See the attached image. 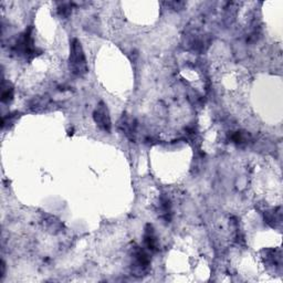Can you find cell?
<instances>
[{"instance_id":"obj_8","label":"cell","mask_w":283,"mask_h":283,"mask_svg":"<svg viewBox=\"0 0 283 283\" xmlns=\"http://www.w3.org/2000/svg\"><path fill=\"white\" fill-rule=\"evenodd\" d=\"M60 11V15H62V16H65V17H67V16H69L70 14V6L67 5V3H65V5H62V7L60 8L59 9Z\"/></svg>"},{"instance_id":"obj_6","label":"cell","mask_w":283,"mask_h":283,"mask_svg":"<svg viewBox=\"0 0 283 283\" xmlns=\"http://www.w3.org/2000/svg\"><path fill=\"white\" fill-rule=\"evenodd\" d=\"M144 242L147 249L150 251H156L157 250V239L155 237L154 228L151 225H147L145 228V234H144Z\"/></svg>"},{"instance_id":"obj_2","label":"cell","mask_w":283,"mask_h":283,"mask_svg":"<svg viewBox=\"0 0 283 283\" xmlns=\"http://www.w3.org/2000/svg\"><path fill=\"white\" fill-rule=\"evenodd\" d=\"M31 31H33V28H30L25 33L21 34V37L17 40V42L15 45L14 49L16 53L21 55V57H33L35 48L33 45V38L31 35Z\"/></svg>"},{"instance_id":"obj_7","label":"cell","mask_w":283,"mask_h":283,"mask_svg":"<svg viewBox=\"0 0 283 283\" xmlns=\"http://www.w3.org/2000/svg\"><path fill=\"white\" fill-rule=\"evenodd\" d=\"M14 99V87L9 83H2V94H1V102L9 103Z\"/></svg>"},{"instance_id":"obj_5","label":"cell","mask_w":283,"mask_h":283,"mask_svg":"<svg viewBox=\"0 0 283 283\" xmlns=\"http://www.w3.org/2000/svg\"><path fill=\"white\" fill-rule=\"evenodd\" d=\"M134 259H135V266H136V269H138L139 272H145L149 268V266L150 264V257L149 254H147L144 250L142 249H137L135 251L134 253Z\"/></svg>"},{"instance_id":"obj_4","label":"cell","mask_w":283,"mask_h":283,"mask_svg":"<svg viewBox=\"0 0 283 283\" xmlns=\"http://www.w3.org/2000/svg\"><path fill=\"white\" fill-rule=\"evenodd\" d=\"M118 127L127 138H130L131 141H134L136 124H135V121L132 117H127V115H123L121 121L118 122Z\"/></svg>"},{"instance_id":"obj_1","label":"cell","mask_w":283,"mask_h":283,"mask_svg":"<svg viewBox=\"0 0 283 283\" xmlns=\"http://www.w3.org/2000/svg\"><path fill=\"white\" fill-rule=\"evenodd\" d=\"M69 65L72 73L79 75V77L85 75L89 71L84 51H83L81 42L78 39H73L72 42H71Z\"/></svg>"},{"instance_id":"obj_3","label":"cell","mask_w":283,"mask_h":283,"mask_svg":"<svg viewBox=\"0 0 283 283\" xmlns=\"http://www.w3.org/2000/svg\"><path fill=\"white\" fill-rule=\"evenodd\" d=\"M93 119L95 124L103 132L110 133L112 130V122H111L109 109L104 102H100L99 105L93 112Z\"/></svg>"}]
</instances>
